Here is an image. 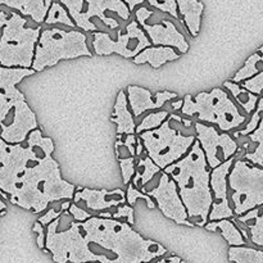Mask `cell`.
<instances>
[{"mask_svg":"<svg viewBox=\"0 0 263 263\" xmlns=\"http://www.w3.org/2000/svg\"><path fill=\"white\" fill-rule=\"evenodd\" d=\"M27 145L0 139V193L10 203L41 213L53 202L73 199L74 185L62 179L53 158L54 143L37 128L28 134Z\"/></svg>","mask_w":263,"mask_h":263,"instance_id":"1","label":"cell"},{"mask_svg":"<svg viewBox=\"0 0 263 263\" xmlns=\"http://www.w3.org/2000/svg\"><path fill=\"white\" fill-rule=\"evenodd\" d=\"M80 228L87 246L95 244L115 254L109 263H149L167 253L163 246L144 239L131 225L113 218L90 217Z\"/></svg>","mask_w":263,"mask_h":263,"instance_id":"2","label":"cell"},{"mask_svg":"<svg viewBox=\"0 0 263 263\" xmlns=\"http://www.w3.org/2000/svg\"><path fill=\"white\" fill-rule=\"evenodd\" d=\"M164 172L176 182L187 217L199 218L197 225L204 226L212 205V192L210 186L211 172L199 141L194 140L185 157L167 166Z\"/></svg>","mask_w":263,"mask_h":263,"instance_id":"3","label":"cell"},{"mask_svg":"<svg viewBox=\"0 0 263 263\" xmlns=\"http://www.w3.org/2000/svg\"><path fill=\"white\" fill-rule=\"evenodd\" d=\"M35 73L32 68L0 67V139L9 144H22L37 128V120L17 85Z\"/></svg>","mask_w":263,"mask_h":263,"instance_id":"4","label":"cell"},{"mask_svg":"<svg viewBox=\"0 0 263 263\" xmlns=\"http://www.w3.org/2000/svg\"><path fill=\"white\" fill-rule=\"evenodd\" d=\"M37 45L31 68L41 72L46 67H53L63 59H74L80 57H91L86 44V36L80 31H63L61 28L44 30L39 36Z\"/></svg>","mask_w":263,"mask_h":263,"instance_id":"5","label":"cell"},{"mask_svg":"<svg viewBox=\"0 0 263 263\" xmlns=\"http://www.w3.org/2000/svg\"><path fill=\"white\" fill-rule=\"evenodd\" d=\"M27 20L10 12L2 27L0 36V67L31 68L40 27H27Z\"/></svg>","mask_w":263,"mask_h":263,"instance_id":"6","label":"cell"},{"mask_svg":"<svg viewBox=\"0 0 263 263\" xmlns=\"http://www.w3.org/2000/svg\"><path fill=\"white\" fill-rule=\"evenodd\" d=\"M181 112L185 116L198 115L199 121L215 123L221 131H230L246 122V117L239 112L235 103L226 91L218 87L211 92H199L194 99L187 94L182 103Z\"/></svg>","mask_w":263,"mask_h":263,"instance_id":"7","label":"cell"},{"mask_svg":"<svg viewBox=\"0 0 263 263\" xmlns=\"http://www.w3.org/2000/svg\"><path fill=\"white\" fill-rule=\"evenodd\" d=\"M59 217L51 221L48 225V233L45 235V247L44 251L53 254V261L55 263H86L99 262L109 263L110 257L107 254H97L90 251L89 246L85 241L82 230L79 222H72L68 230L58 233Z\"/></svg>","mask_w":263,"mask_h":263,"instance_id":"8","label":"cell"},{"mask_svg":"<svg viewBox=\"0 0 263 263\" xmlns=\"http://www.w3.org/2000/svg\"><path fill=\"white\" fill-rule=\"evenodd\" d=\"M139 139L148 152L149 158L161 170L182 158L195 140L193 135L184 136L180 131L171 128L170 120H164L157 128L140 133Z\"/></svg>","mask_w":263,"mask_h":263,"instance_id":"9","label":"cell"},{"mask_svg":"<svg viewBox=\"0 0 263 263\" xmlns=\"http://www.w3.org/2000/svg\"><path fill=\"white\" fill-rule=\"evenodd\" d=\"M228 184L234 203V215H244L263 204V168L246 161H234Z\"/></svg>","mask_w":263,"mask_h":263,"instance_id":"10","label":"cell"},{"mask_svg":"<svg viewBox=\"0 0 263 263\" xmlns=\"http://www.w3.org/2000/svg\"><path fill=\"white\" fill-rule=\"evenodd\" d=\"M68 12L74 26L84 31H97L92 18H99L109 28H118L120 23L107 15V12H113L123 21L130 18V9L122 0H59Z\"/></svg>","mask_w":263,"mask_h":263,"instance_id":"11","label":"cell"},{"mask_svg":"<svg viewBox=\"0 0 263 263\" xmlns=\"http://www.w3.org/2000/svg\"><path fill=\"white\" fill-rule=\"evenodd\" d=\"M151 44L146 33L143 28L139 27L136 21L130 22V25L126 27V33L118 32L117 40H113L108 33L99 31H95L92 40V46L98 55L118 54L126 59L136 57L143 49L151 46Z\"/></svg>","mask_w":263,"mask_h":263,"instance_id":"12","label":"cell"},{"mask_svg":"<svg viewBox=\"0 0 263 263\" xmlns=\"http://www.w3.org/2000/svg\"><path fill=\"white\" fill-rule=\"evenodd\" d=\"M195 130L200 148L211 168L228 161L238 152V144L229 134H218L213 126L203 125L200 122L195 123Z\"/></svg>","mask_w":263,"mask_h":263,"instance_id":"13","label":"cell"},{"mask_svg":"<svg viewBox=\"0 0 263 263\" xmlns=\"http://www.w3.org/2000/svg\"><path fill=\"white\" fill-rule=\"evenodd\" d=\"M136 22L140 23L144 32L154 46H172L179 49L181 53H186L189 49L186 39L170 20H161L159 23H148V18L153 14L148 8L140 7L136 10Z\"/></svg>","mask_w":263,"mask_h":263,"instance_id":"14","label":"cell"},{"mask_svg":"<svg viewBox=\"0 0 263 263\" xmlns=\"http://www.w3.org/2000/svg\"><path fill=\"white\" fill-rule=\"evenodd\" d=\"M149 197H153L161 212L170 220L175 221L179 225L194 226V223L187 220L186 208L182 204L181 198L177 192L176 182L166 174L161 175L158 186L148 193Z\"/></svg>","mask_w":263,"mask_h":263,"instance_id":"15","label":"cell"},{"mask_svg":"<svg viewBox=\"0 0 263 263\" xmlns=\"http://www.w3.org/2000/svg\"><path fill=\"white\" fill-rule=\"evenodd\" d=\"M234 163L233 157L212 168L210 174L211 192H213L212 205H211L208 220L217 221L222 218L234 217V211L228 199V175Z\"/></svg>","mask_w":263,"mask_h":263,"instance_id":"16","label":"cell"},{"mask_svg":"<svg viewBox=\"0 0 263 263\" xmlns=\"http://www.w3.org/2000/svg\"><path fill=\"white\" fill-rule=\"evenodd\" d=\"M176 97V92L167 91V90L152 94L148 89L135 85H130L127 87V103H130L134 117H140V115H143L145 110L159 109L168 100L175 99Z\"/></svg>","mask_w":263,"mask_h":263,"instance_id":"17","label":"cell"},{"mask_svg":"<svg viewBox=\"0 0 263 263\" xmlns=\"http://www.w3.org/2000/svg\"><path fill=\"white\" fill-rule=\"evenodd\" d=\"M73 199L76 203L84 200L87 207L92 211L109 210L126 202L125 193L121 189L112 190V192L107 189H82L80 193H74Z\"/></svg>","mask_w":263,"mask_h":263,"instance_id":"18","label":"cell"},{"mask_svg":"<svg viewBox=\"0 0 263 263\" xmlns=\"http://www.w3.org/2000/svg\"><path fill=\"white\" fill-rule=\"evenodd\" d=\"M51 0H0V7L17 9L21 14L30 15L36 23L45 21Z\"/></svg>","mask_w":263,"mask_h":263,"instance_id":"19","label":"cell"},{"mask_svg":"<svg viewBox=\"0 0 263 263\" xmlns=\"http://www.w3.org/2000/svg\"><path fill=\"white\" fill-rule=\"evenodd\" d=\"M180 55L172 49V46H148L143 49L136 57H134V63L144 64L149 63L154 69L159 68L167 62H172L179 59Z\"/></svg>","mask_w":263,"mask_h":263,"instance_id":"20","label":"cell"},{"mask_svg":"<svg viewBox=\"0 0 263 263\" xmlns=\"http://www.w3.org/2000/svg\"><path fill=\"white\" fill-rule=\"evenodd\" d=\"M127 97L125 91L121 90L117 95L113 113L110 116V121L117 125L118 135H127V134L135 133V121H134L133 113L127 108Z\"/></svg>","mask_w":263,"mask_h":263,"instance_id":"21","label":"cell"},{"mask_svg":"<svg viewBox=\"0 0 263 263\" xmlns=\"http://www.w3.org/2000/svg\"><path fill=\"white\" fill-rule=\"evenodd\" d=\"M176 4L177 12L181 13L189 33L193 37H197L200 31L204 4L199 0H176Z\"/></svg>","mask_w":263,"mask_h":263,"instance_id":"22","label":"cell"},{"mask_svg":"<svg viewBox=\"0 0 263 263\" xmlns=\"http://www.w3.org/2000/svg\"><path fill=\"white\" fill-rule=\"evenodd\" d=\"M239 221L247 226L251 231V240L256 246H263V216H262V205L248 211L244 215L239 216Z\"/></svg>","mask_w":263,"mask_h":263,"instance_id":"23","label":"cell"},{"mask_svg":"<svg viewBox=\"0 0 263 263\" xmlns=\"http://www.w3.org/2000/svg\"><path fill=\"white\" fill-rule=\"evenodd\" d=\"M205 229H207L208 231L220 230L221 235L225 238V240L228 241L231 247L244 246V244H246V240H244L240 230H239L235 226V223H234L233 221L229 220V218L211 221L210 223H205Z\"/></svg>","mask_w":263,"mask_h":263,"instance_id":"24","label":"cell"},{"mask_svg":"<svg viewBox=\"0 0 263 263\" xmlns=\"http://www.w3.org/2000/svg\"><path fill=\"white\" fill-rule=\"evenodd\" d=\"M223 86H225L226 89L230 90L231 94H233V97L235 98L236 102L244 108V110H246L248 115L256 109L257 102H258L259 99L258 95L252 94L251 91L243 89L240 85H238L236 82H233V81H226L225 84H223Z\"/></svg>","mask_w":263,"mask_h":263,"instance_id":"25","label":"cell"},{"mask_svg":"<svg viewBox=\"0 0 263 263\" xmlns=\"http://www.w3.org/2000/svg\"><path fill=\"white\" fill-rule=\"evenodd\" d=\"M262 51H263V46L258 49V51L252 54L248 59L246 61V64L236 72L235 76L231 79L233 82H241L243 80L251 79L253 77L254 74H257L258 72L262 71L263 67V57H262Z\"/></svg>","mask_w":263,"mask_h":263,"instance_id":"26","label":"cell"},{"mask_svg":"<svg viewBox=\"0 0 263 263\" xmlns=\"http://www.w3.org/2000/svg\"><path fill=\"white\" fill-rule=\"evenodd\" d=\"M229 261L235 263H263V252L261 249L247 248L244 246L230 247Z\"/></svg>","mask_w":263,"mask_h":263,"instance_id":"27","label":"cell"},{"mask_svg":"<svg viewBox=\"0 0 263 263\" xmlns=\"http://www.w3.org/2000/svg\"><path fill=\"white\" fill-rule=\"evenodd\" d=\"M138 167L139 170L135 174V177H134V185H135V186L144 187L148 182H151L152 180H153V177L156 176L159 171H161V168H159L149 157L139 159Z\"/></svg>","mask_w":263,"mask_h":263,"instance_id":"28","label":"cell"},{"mask_svg":"<svg viewBox=\"0 0 263 263\" xmlns=\"http://www.w3.org/2000/svg\"><path fill=\"white\" fill-rule=\"evenodd\" d=\"M135 145H136V138L134 136V134H127L126 138H121V135H118V140L115 145L116 156H117L118 163L126 161H135Z\"/></svg>","mask_w":263,"mask_h":263,"instance_id":"29","label":"cell"},{"mask_svg":"<svg viewBox=\"0 0 263 263\" xmlns=\"http://www.w3.org/2000/svg\"><path fill=\"white\" fill-rule=\"evenodd\" d=\"M45 23L48 25H54V23H63V25L69 26V27H74V23L72 21V18L69 17L68 12H67L66 8L61 4V3H53L51 2L50 8L48 10V14H46Z\"/></svg>","mask_w":263,"mask_h":263,"instance_id":"30","label":"cell"},{"mask_svg":"<svg viewBox=\"0 0 263 263\" xmlns=\"http://www.w3.org/2000/svg\"><path fill=\"white\" fill-rule=\"evenodd\" d=\"M262 134H263V122L261 120V122L258 123L256 130L253 133L248 134L251 136V140L253 143H257V148L253 153H247L246 154V159L247 161L253 162V164L258 167H263V139H262Z\"/></svg>","mask_w":263,"mask_h":263,"instance_id":"31","label":"cell"},{"mask_svg":"<svg viewBox=\"0 0 263 263\" xmlns=\"http://www.w3.org/2000/svg\"><path fill=\"white\" fill-rule=\"evenodd\" d=\"M167 117H168V112H167V110L151 113V115H148L146 117H144V120L141 121V123L138 127H135V133L140 134L143 133V131L157 128L158 126L162 125V122H163Z\"/></svg>","mask_w":263,"mask_h":263,"instance_id":"32","label":"cell"},{"mask_svg":"<svg viewBox=\"0 0 263 263\" xmlns=\"http://www.w3.org/2000/svg\"><path fill=\"white\" fill-rule=\"evenodd\" d=\"M262 109H263V99H262L261 97H259L258 102H257V105H256V109L253 110V116H252L251 121H249V122H248L247 127L244 128L243 131H239V133L234 134V136H235V138H238V136H240V135L247 136V135H248V134L253 133V131L257 128V126H258V123L261 122Z\"/></svg>","mask_w":263,"mask_h":263,"instance_id":"33","label":"cell"},{"mask_svg":"<svg viewBox=\"0 0 263 263\" xmlns=\"http://www.w3.org/2000/svg\"><path fill=\"white\" fill-rule=\"evenodd\" d=\"M125 197H126V200H127L128 205H131V207L135 204L136 200L138 199H143L146 202V205H148L149 210H153V208H156V204H154V202L152 200V198L149 197V195L143 194V192H140V190L136 189L133 184L128 185L127 192L125 193Z\"/></svg>","mask_w":263,"mask_h":263,"instance_id":"34","label":"cell"},{"mask_svg":"<svg viewBox=\"0 0 263 263\" xmlns=\"http://www.w3.org/2000/svg\"><path fill=\"white\" fill-rule=\"evenodd\" d=\"M151 7L157 8L164 13H168L176 21H179V12H177L176 0H146Z\"/></svg>","mask_w":263,"mask_h":263,"instance_id":"35","label":"cell"},{"mask_svg":"<svg viewBox=\"0 0 263 263\" xmlns=\"http://www.w3.org/2000/svg\"><path fill=\"white\" fill-rule=\"evenodd\" d=\"M262 85H263V72H258L257 74H254L251 79H247L246 81L241 82L240 86L243 89L248 90L252 94H256L258 97H261L262 94Z\"/></svg>","mask_w":263,"mask_h":263,"instance_id":"36","label":"cell"},{"mask_svg":"<svg viewBox=\"0 0 263 263\" xmlns=\"http://www.w3.org/2000/svg\"><path fill=\"white\" fill-rule=\"evenodd\" d=\"M113 218H121L125 217L127 220L128 225H134V208L128 204H123L121 207L117 208V212L112 215Z\"/></svg>","mask_w":263,"mask_h":263,"instance_id":"37","label":"cell"},{"mask_svg":"<svg viewBox=\"0 0 263 263\" xmlns=\"http://www.w3.org/2000/svg\"><path fill=\"white\" fill-rule=\"evenodd\" d=\"M69 213L73 216V218L77 221V222H84V221H86L87 218L91 217L90 213H87L86 211H84L82 208H80L79 205L76 204L69 205Z\"/></svg>","mask_w":263,"mask_h":263,"instance_id":"38","label":"cell"},{"mask_svg":"<svg viewBox=\"0 0 263 263\" xmlns=\"http://www.w3.org/2000/svg\"><path fill=\"white\" fill-rule=\"evenodd\" d=\"M33 231L37 233V239H36V243L40 249L45 248V231H44L43 225H41L39 221H36L35 225H33Z\"/></svg>","mask_w":263,"mask_h":263,"instance_id":"39","label":"cell"},{"mask_svg":"<svg viewBox=\"0 0 263 263\" xmlns=\"http://www.w3.org/2000/svg\"><path fill=\"white\" fill-rule=\"evenodd\" d=\"M61 213H62L61 211H57L55 208H51V210H49L45 215L41 216V217L39 218V222H40L41 225H49L51 221L58 218L59 216H61Z\"/></svg>","mask_w":263,"mask_h":263,"instance_id":"40","label":"cell"},{"mask_svg":"<svg viewBox=\"0 0 263 263\" xmlns=\"http://www.w3.org/2000/svg\"><path fill=\"white\" fill-rule=\"evenodd\" d=\"M122 2L127 5L128 9H130V12H133V10L138 7V5L143 4V3L146 2V0H122Z\"/></svg>","mask_w":263,"mask_h":263,"instance_id":"41","label":"cell"},{"mask_svg":"<svg viewBox=\"0 0 263 263\" xmlns=\"http://www.w3.org/2000/svg\"><path fill=\"white\" fill-rule=\"evenodd\" d=\"M181 262V258L180 257H170V258H163V259H159L157 263H180Z\"/></svg>","mask_w":263,"mask_h":263,"instance_id":"42","label":"cell"},{"mask_svg":"<svg viewBox=\"0 0 263 263\" xmlns=\"http://www.w3.org/2000/svg\"><path fill=\"white\" fill-rule=\"evenodd\" d=\"M182 103H184V100H176V102L171 103V107L174 108V110H180L182 107Z\"/></svg>","mask_w":263,"mask_h":263,"instance_id":"43","label":"cell"},{"mask_svg":"<svg viewBox=\"0 0 263 263\" xmlns=\"http://www.w3.org/2000/svg\"><path fill=\"white\" fill-rule=\"evenodd\" d=\"M69 205H71V203H68V200H66V202L62 203V204H61V212H66V211L69 208Z\"/></svg>","mask_w":263,"mask_h":263,"instance_id":"44","label":"cell"},{"mask_svg":"<svg viewBox=\"0 0 263 263\" xmlns=\"http://www.w3.org/2000/svg\"><path fill=\"white\" fill-rule=\"evenodd\" d=\"M170 120L179 121V122L182 123V120H184V118H181V117H180V116H176V115H171V116H170Z\"/></svg>","mask_w":263,"mask_h":263,"instance_id":"45","label":"cell"},{"mask_svg":"<svg viewBox=\"0 0 263 263\" xmlns=\"http://www.w3.org/2000/svg\"><path fill=\"white\" fill-rule=\"evenodd\" d=\"M5 210H7V204H5V203L3 202L2 198H0V213H2L3 211H5Z\"/></svg>","mask_w":263,"mask_h":263,"instance_id":"46","label":"cell"},{"mask_svg":"<svg viewBox=\"0 0 263 263\" xmlns=\"http://www.w3.org/2000/svg\"><path fill=\"white\" fill-rule=\"evenodd\" d=\"M182 123L185 125V127H190V126H192V121L189 120H182Z\"/></svg>","mask_w":263,"mask_h":263,"instance_id":"47","label":"cell"},{"mask_svg":"<svg viewBox=\"0 0 263 263\" xmlns=\"http://www.w3.org/2000/svg\"><path fill=\"white\" fill-rule=\"evenodd\" d=\"M86 263H99V262H86ZM149 263H151V262H149Z\"/></svg>","mask_w":263,"mask_h":263,"instance_id":"48","label":"cell"},{"mask_svg":"<svg viewBox=\"0 0 263 263\" xmlns=\"http://www.w3.org/2000/svg\"><path fill=\"white\" fill-rule=\"evenodd\" d=\"M180 263H185V262H184V261H181V262H180Z\"/></svg>","mask_w":263,"mask_h":263,"instance_id":"49","label":"cell"}]
</instances>
